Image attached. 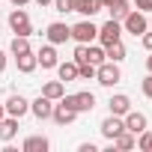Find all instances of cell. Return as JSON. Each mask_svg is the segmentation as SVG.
Instances as JSON below:
<instances>
[{
    "instance_id": "cell-1",
    "label": "cell",
    "mask_w": 152,
    "mask_h": 152,
    "mask_svg": "<svg viewBox=\"0 0 152 152\" xmlns=\"http://www.w3.org/2000/svg\"><path fill=\"white\" fill-rule=\"evenodd\" d=\"M96 81H99L102 87H116V84L122 81L119 63H113V60H104V63H99V66H96Z\"/></svg>"
},
{
    "instance_id": "cell-2",
    "label": "cell",
    "mask_w": 152,
    "mask_h": 152,
    "mask_svg": "<svg viewBox=\"0 0 152 152\" xmlns=\"http://www.w3.org/2000/svg\"><path fill=\"white\" fill-rule=\"evenodd\" d=\"M119 24H122V30H125V33H131V36H143V33L149 30V18H146L140 9H131Z\"/></svg>"
},
{
    "instance_id": "cell-3",
    "label": "cell",
    "mask_w": 152,
    "mask_h": 152,
    "mask_svg": "<svg viewBox=\"0 0 152 152\" xmlns=\"http://www.w3.org/2000/svg\"><path fill=\"white\" fill-rule=\"evenodd\" d=\"M99 45L102 48H107V45H113V42H119L122 39V24L116 21V18H110V21H104L102 27H99Z\"/></svg>"
},
{
    "instance_id": "cell-4",
    "label": "cell",
    "mask_w": 152,
    "mask_h": 152,
    "mask_svg": "<svg viewBox=\"0 0 152 152\" xmlns=\"http://www.w3.org/2000/svg\"><path fill=\"white\" fill-rule=\"evenodd\" d=\"M96 36H99V27L93 24V21H78V24H75L72 27V39L75 42H78V45H93L96 42Z\"/></svg>"
},
{
    "instance_id": "cell-5",
    "label": "cell",
    "mask_w": 152,
    "mask_h": 152,
    "mask_svg": "<svg viewBox=\"0 0 152 152\" xmlns=\"http://www.w3.org/2000/svg\"><path fill=\"white\" fill-rule=\"evenodd\" d=\"M63 102L69 104V107H75L78 113H90L93 107H96V96L93 93H72V96H63Z\"/></svg>"
},
{
    "instance_id": "cell-6",
    "label": "cell",
    "mask_w": 152,
    "mask_h": 152,
    "mask_svg": "<svg viewBox=\"0 0 152 152\" xmlns=\"http://www.w3.org/2000/svg\"><path fill=\"white\" fill-rule=\"evenodd\" d=\"M9 27H12V33H15V36H30V33H33L30 15H27L21 6H15V9H12V15H9Z\"/></svg>"
},
{
    "instance_id": "cell-7",
    "label": "cell",
    "mask_w": 152,
    "mask_h": 152,
    "mask_svg": "<svg viewBox=\"0 0 152 152\" xmlns=\"http://www.w3.org/2000/svg\"><path fill=\"white\" fill-rule=\"evenodd\" d=\"M45 39H48L51 45H63V42H69V39H72V27H69V24H63V21H54V24H48Z\"/></svg>"
},
{
    "instance_id": "cell-8",
    "label": "cell",
    "mask_w": 152,
    "mask_h": 152,
    "mask_svg": "<svg viewBox=\"0 0 152 152\" xmlns=\"http://www.w3.org/2000/svg\"><path fill=\"white\" fill-rule=\"evenodd\" d=\"M51 119L57 122V125H72L75 119H78V110H75V107H69L63 99L54 104V110H51Z\"/></svg>"
},
{
    "instance_id": "cell-9",
    "label": "cell",
    "mask_w": 152,
    "mask_h": 152,
    "mask_svg": "<svg viewBox=\"0 0 152 152\" xmlns=\"http://www.w3.org/2000/svg\"><path fill=\"white\" fill-rule=\"evenodd\" d=\"M99 131H102V137H107V140H113L119 131H125V122H122V116H116V113H110V116H104L102 119V125H99Z\"/></svg>"
},
{
    "instance_id": "cell-10",
    "label": "cell",
    "mask_w": 152,
    "mask_h": 152,
    "mask_svg": "<svg viewBox=\"0 0 152 152\" xmlns=\"http://www.w3.org/2000/svg\"><path fill=\"white\" fill-rule=\"evenodd\" d=\"M3 107H6V113H9V116H18V119H21L24 113H30V102H27L24 96H18V93H15V96H9Z\"/></svg>"
},
{
    "instance_id": "cell-11",
    "label": "cell",
    "mask_w": 152,
    "mask_h": 152,
    "mask_svg": "<svg viewBox=\"0 0 152 152\" xmlns=\"http://www.w3.org/2000/svg\"><path fill=\"white\" fill-rule=\"evenodd\" d=\"M122 122H125V131H131L134 137L146 128V113H140V110H128L125 116H122Z\"/></svg>"
},
{
    "instance_id": "cell-12",
    "label": "cell",
    "mask_w": 152,
    "mask_h": 152,
    "mask_svg": "<svg viewBox=\"0 0 152 152\" xmlns=\"http://www.w3.org/2000/svg\"><path fill=\"white\" fill-rule=\"evenodd\" d=\"M36 63L42 66V69H57V51H54V45L48 42V45H42L39 51H36Z\"/></svg>"
},
{
    "instance_id": "cell-13",
    "label": "cell",
    "mask_w": 152,
    "mask_h": 152,
    "mask_svg": "<svg viewBox=\"0 0 152 152\" xmlns=\"http://www.w3.org/2000/svg\"><path fill=\"white\" fill-rule=\"evenodd\" d=\"M51 110H54V102L48 96H39L36 102H30V113L36 119H51Z\"/></svg>"
},
{
    "instance_id": "cell-14",
    "label": "cell",
    "mask_w": 152,
    "mask_h": 152,
    "mask_svg": "<svg viewBox=\"0 0 152 152\" xmlns=\"http://www.w3.org/2000/svg\"><path fill=\"white\" fill-rule=\"evenodd\" d=\"M15 134H18V116H3L0 119V140L3 143H9V140H15Z\"/></svg>"
},
{
    "instance_id": "cell-15",
    "label": "cell",
    "mask_w": 152,
    "mask_h": 152,
    "mask_svg": "<svg viewBox=\"0 0 152 152\" xmlns=\"http://www.w3.org/2000/svg\"><path fill=\"white\" fill-rule=\"evenodd\" d=\"M107 107H110V113H116V116H125V113L131 110V99H128L125 93H116V96H110Z\"/></svg>"
},
{
    "instance_id": "cell-16",
    "label": "cell",
    "mask_w": 152,
    "mask_h": 152,
    "mask_svg": "<svg viewBox=\"0 0 152 152\" xmlns=\"http://www.w3.org/2000/svg\"><path fill=\"white\" fill-rule=\"evenodd\" d=\"M21 149H24V152H48V149H51V140L42 137V134H33V137H27V140L21 143Z\"/></svg>"
},
{
    "instance_id": "cell-17",
    "label": "cell",
    "mask_w": 152,
    "mask_h": 152,
    "mask_svg": "<svg viewBox=\"0 0 152 152\" xmlns=\"http://www.w3.org/2000/svg\"><path fill=\"white\" fill-rule=\"evenodd\" d=\"M15 66H18L21 75H30L39 63H36V54H33V51H24V54H15Z\"/></svg>"
},
{
    "instance_id": "cell-18",
    "label": "cell",
    "mask_w": 152,
    "mask_h": 152,
    "mask_svg": "<svg viewBox=\"0 0 152 152\" xmlns=\"http://www.w3.org/2000/svg\"><path fill=\"white\" fill-rule=\"evenodd\" d=\"M57 75H60V81L63 84H72V81H78V63H57Z\"/></svg>"
},
{
    "instance_id": "cell-19",
    "label": "cell",
    "mask_w": 152,
    "mask_h": 152,
    "mask_svg": "<svg viewBox=\"0 0 152 152\" xmlns=\"http://www.w3.org/2000/svg\"><path fill=\"white\" fill-rule=\"evenodd\" d=\"M134 146H137V137H134L131 131H119V134L110 140V152H113V149H134Z\"/></svg>"
},
{
    "instance_id": "cell-20",
    "label": "cell",
    "mask_w": 152,
    "mask_h": 152,
    "mask_svg": "<svg viewBox=\"0 0 152 152\" xmlns=\"http://www.w3.org/2000/svg\"><path fill=\"white\" fill-rule=\"evenodd\" d=\"M42 96H48L51 102H60V99L66 96V84H63V81H48V84L42 87Z\"/></svg>"
},
{
    "instance_id": "cell-21",
    "label": "cell",
    "mask_w": 152,
    "mask_h": 152,
    "mask_svg": "<svg viewBox=\"0 0 152 152\" xmlns=\"http://www.w3.org/2000/svg\"><path fill=\"white\" fill-rule=\"evenodd\" d=\"M75 12H81L84 18H93L96 12H102L99 0H75Z\"/></svg>"
},
{
    "instance_id": "cell-22",
    "label": "cell",
    "mask_w": 152,
    "mask_h": 152,
    "mask_svg": "<svg viewBox=\"0 0 152 152\" xmlns=\"http://www.w3.org/2000/svg\"><path fill=\"white\" fill-rule=\"evenodd\" d=\"M110 9V18H116V21H122L128 12H131V3H128V0H113V3L107 6Z\"/></svg>"
},
{
    "instance_id": "cell-23",
    "label": "cell",
    "mask_w": 152,
    "mask_h": 152,
    "mask_svg": "<svg viewBox=\"0 0 152 152\" xmlns=\"http://www.w3.org/2000/svg\"><path fill=\"white\" fill-rule=\"evenodd\" d=\"M104 54H107V60L122 63V60H125V45H122V39H119V42H113V45H107V48H104Z\"/></svg>"
},
{
    "instance_id": "cell-24",
    "label": "cell",
    "mask_w": 152,
    "mask_h": 152,
    "mask_svg": "<svg viewBox=\"0 0 152 152\" xmlns=\"http://www.w3.org/2000/svg\"><path fill=\"white\" fill-rule=\"evenodd\" d=\"M87 60H90L93 66H99V63H104V60H107V54H104V48H102V45H87Z\"/></svg>"
},
{
    "instance_id": "cell-25",
    "label": "cell",
    "mask_w": 152,
    "mask_h": 152,
    "mask_svg": "<svg viewBox=\"0 0 152 152\" xmlns=\"http://www.w3.org/2000/svg\"><path fill=\"white\" fill-rule=\"evenodd\" d=\"M30 36H15L12 39V45H9V51L12 54H24V51H30V42H27Z\"/></svg>"
},
{
    "instance_id": "cell-26",
    "label": "cell",
    "mask_w": 152,
    "mask_h": 152,
    "mask_svg": "<svg viewBox=\"0 0 152 152\" xmlns=\"http://www.w3.org/2000/svg\"><path fill=\"white\" fill-rule=\"evenodd\" d=\"M137 146H140L143 152H152V131H149V128H143V131L137 134Z\"/></svg>"
},
{
    "instance_id": "cell-27",
    "label": "cell",
    "mask_w": 152,
    "mask_h": 152,
    "mask_svg": "<svg viewBox=\"0 0 152 152\" xmlns=\"http://www.w3.org/2000/svg\"><path fill=\"white\" fill-rule=\"evenodd\" d=\"M78 78L93 81V78H96V66H93V63H81V66H78Z\"/></svg>"
},
{
    "instance_id": "cell-28",
    "label": "cell",
    "mask_w": 152,
    "mask_h": 152,
    "mask_svg": "<svg viewBox=\"0 0 152 152\" xmlns=\"http://www.w3.org/2000/svg\"><path fill=\"white\" fill-rule=\"evenodd\" d=\"M54 9L63 12V15L66 12H75V0H54Z\"/></svg>"
},
{
    "instance_id": "cell-29",
    "label": "cell",
    "mask_w": 152,
    "mask_h": 152,
    "mask_svg": "<svg viewBox=\"0 0 152 152\" xmlns=\"http://www.w3.org/2000/svg\"><path fill=\"white\" fill-rule=\"evenodd\" d=\"M75 63H78V66H81V63H90V60H87V45H78V48H75Z\"/></svg>"
},
{
    "instance_id": "cell-30",
    "label": "cell",
    "mask_w": 152,
    "mask_h": 152,
    "mask_svg": "<svg viewBox=\"0 0 152 152\" xmlns=\"http://www.w3.org/2000/svg\"><path fill=\"white\" fill-rule=\"evenodd\" d=\"M140 90H143V96H146V99H152V72H149L146 78H143V84H140Z\"/></svg>"
},
{
    "instance_id": "cell-31",
    "label": "cell",
    "mask_w": 152,
    "mask_h": 152,
    "mask_svg": "<svg viewBox=\"0 0 152 152\" xmlns=\"http://www.w3.org/2000/svg\"><path fill=\"white\" fill-rule=\"evenodd\" d=\"M134 9H140V12H152V0H134Z\"/></svg>"
},
{
    "instance_id": "cell-32",
    "label": "cell",
    "mask_w": 152,
    "mask_h": 152,
    "mask_svg": "<svg viewBox=\"0 0 152 152\" xmlns=\"http://www.w3.org/2000/svg\"><path fill=\"white\" fill-rule=\"evenodd\" d=\"M140 45H143L146 51H152V33H149V30H146V33L140 36Z\"/></svg>"
},
{
    "instance_id": "cell-33",
    "label": "cell",
    "mask_w": 152,
    "mask_h": 152,
    "mask_svg": "<svg viewBox=\"0 0 152 152\" xmlns=\"http://www.w3.org/2000/svg\"><path fill=\"white\" fill-rule=\"evenodd\" d=\"M78 152H99V149H96V143H81Z\"/></svg>"
},
{
    "instance_id": "cell-34",
    "label": "cell",
    "mask_w": 152,
    "mask_h": 152,
    "mask_svg": "<svg viewBox=\"0 0 152 152\" xmlns=\"http://www.w3.org/2000/svg\"><path fill=\"white\" fill-rule=\"evenodd\" d=\"M3 69H6V54L0 51V72H3Z\"/></svg>"
},
{
    "instance_id": "cell-35",
    "label": "cell",
    "mask_w": 152,
    "mask_h": 152,
    "mask_svg": "<svg viewBox=\"0 0 152 152\" xmlns=\"http://www.w3.org/2000/svg\"><path fill=\"white\" fill-rule=\"evenodd\" d=\"M33 3H39V6H51L54 0H33Z\"/></svg>"
},
{
    "instance_id": "cell-36",
    "label": "cell",
    "mask_w": 152,
    "mask_h": 152,
    "mask_svg": "<svg viewBox=\"0 0 152 152\" xmlns=\"http://www.w3.org/2000/svg\"><path fill=\"white\" fill-rule=\"evenodd\" d=\"M30 0H12V6H27Z\"/></svg>"
},
{
    "instance_id": "cell-37",
    "label": "cell",
    "mask_w": 152,
    "mask_h": 152,
    "mask_svg": "<svg viewBox=\"0 0 152 152\" xmlns=\"http://www.w3.org/2000/svg\"><path fill=\"white\" fill-rule=\"evenodd\" d=\"M110 3H113V0H99V6H102V9H107Z\"/></svg>"
},
{
    "instance_id": "cell-38",
    "label": "cell",
    "mask_w": 152,
    "mask_h": 152,
    "mask_svg": "<svg viewBox=\"0 0 152 152\" xmlns=\"http://www.w3.org/2000/svg\"><path fill=\"white\" fill-rule=\"evenodd\" d=\"M146 69L152 72V51H149V57H146Z\"/></svg>"
},
{
    "instance_id": "cell-39",
    "label": "cell",
    "mask_w": 152,
    "mask_h": 152,
    "mask_svg": "<svg viewBox=\"0 0 152 152\" xmlns=\"http://www.w3.org/2000/svg\"><path fill=\"white\" fill-rule=\"evenodd\" d=\"M3 116H6V107H3V104H0V119H3Z\"/></svg>"
},
{
    "instance_id": "cell-40",
    "label": "cell",
    "mask_w": 152,
    "mask_h": 152,
    "mask_svg": "<svg viewBox=\"0 0 152 152\" xmlns=\"http://www.w3.org/2000/svg\"><path fill=\"white\" fill-rule=\"evenodd\" d=\"M149 27H152V15H149Z\"/></svg>"
}]
</instances>
